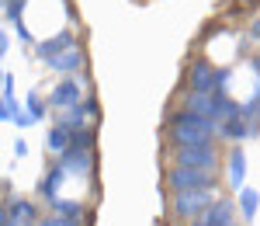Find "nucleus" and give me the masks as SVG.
<instances>
[{"label": "nucleus", "instance_id": "1", "mask_svg": "<svg viewBox=\"0 0 260 226\" xmlns=\"http://www.w3.org/2000/svg\"><path fill=\"white\" fill-rule=\"evenodd\" d=\"M167 132L174 146H187V143H205V139H215L219 136V122L215 119H205V115H194L187 108L174 111L167 119Z\"/></svg>", "mask_w": 260, "mask_h": 226}, {"label": "nucleus", "instance_id": "2", "mask_svg": "<svg viewBox=\"0 0 260 226\" xmlns=\"http://www.w3.org/2000/svg\"><path fill=\"white\" fill-rule=\"evenodd\" d=\"M167 188H170L174 195H177V191H194V188H219V178H215V171L174 164L167 171Z\"/></svg>", "mask_w": 260, "mask_h": 226}, {"label": "nucleus", "instance_id": "3", "mask_svg": "<svg viewBox=\"0 0 260 226\" xmlns=\"http://www.w3.org/2000/svg\"><path fill=\"white\" fill-rule=\"evenodd\" d=\"M174 164L180 167H201V171H219L222 157L212 139L205 143H187V146H174Z\"/></svg>", "mask_w": 260, "mask_h": 226}, {"label": "nucleus", "instance_id": "4", "mask_svg": "<svg viewBox=\"0 0 260 226\" xmlns=\"http://www.w3.org/2000/svg\"><path fill=\"white\" fill-rule=\"evenodd\" d=\"M215 199H219V188L177 191V195H174V202H170V209H174V216H177V219H194V216H201V212L212 206Z\"/></svg>", "mask_w": 260, "mask_h": 226}, {"label": "nucleus", "instance_id": "5", "mask_svg": "<svg viewBox=\"0 0 260 226\" xmlns=\"http://www.w3.org/2000/svg\"><path fill=\"white\" fill-rule=\"evenodd\" d=\"M215 63L212 60H194L187 70V94H212L215 91Z\"/></svg>", "mask_w": 260, "mask_h": 226}, {"label": "nucleus", "instance_id": "6", "mask_svg": "<svg viewBox=\"0 0 260 226\" xmlns=\"http://www.w3.org/2000/svg\"><path fill=\"white\" fill-rule=\"evenodd\" d=\"M191 223H194V226H229V223H236V202L219 195V199L205 209L201 216H194Z\"/></svg>", "mask_w": 260, "mask_h": 226}, {"label": "nucleus", "instance_id": "7", "mask_svg": "<svg viewBox=\"0 0 260 226\" xmlns=\"http://www.w3.org/2000/svg\"><path fill=\"white\" fill-rule=\"evenodd\" d=\"M94 115H98V104L83 98V101H80V104H73V108H62L59 115H56V125L70 129V132H77V129H87V122H90Z\"/></svg>", "mask_w": 260, "mask_h": 226}, {"label": "nucleus", "instance_id": "8", "mask_svg": "<svg viewBox=\"0 0 260 226\" xmlns=\"http://www.w3.org/2000/svg\"><path fill=\"white\" fill-rule=\"evenodd\" d=\"M83 101V83L77 80V77H62L56 87H52V94H49V104L52 108H73V104Z\"/></svg>", "mask_w": 260, "mask_h": 226}, {"label": "nucleus", "instance_id": "9", "mask_svg": "<svg viewBox=\"0 0 260 226\" xmlns=\"http://www.w3.org/2000/svg\"><path fill=\"white\" fill-rule=\"evenodd\" d=\"M83 63H87L83 49H80V45H70L66 52L52 56L45 66H49V70H56V73H62V77H77V70H83Z\"/></svg>", "mask_w": 260, "mask_h": 226}, {"label": "nucleus", "instance_id": "10", "mask_svg": "<svg viewBox=\"0 0 260 226\" xmlns=\"http://www.w3.org/2000/svg\"><path fill=\"white\" fill-rule=\"evenodd\" d=\"M70 45H77V39H73V32H56V35H49V39L35 42V52H39L42 63H49L52 56H59V52H66Z\"/></svg>", "mask_w": 260, "mask_h": 226}, {"label": "nucleus", "instance_id": "11", "mask_svg": "<svg viewBox=\"0 0 260 226\" xmlns=\"http://www.w3.org/2000/svg\"><path fill=\"white\" fill-rule=\"evenodd\" d=\"M59 167L70 174V171H77V174H94V153H83V150H62L59 153Z\"/></svg>", "mask_w": 260, "mask_h": 226}, {"label": "nucleus", "instance_id": "12", "mask_svg": "<svg viewBox=\"0 0 260 226\" xmlns=\"http://www.w3.org/2000/svg\"><path fill=\"white\" fill-rule=\"evenodd\" d=\"M246 185V150L243 146H233L229 150V188L240 191Z\"/></svg>", "mask_w": 260, "mask_h": 226}, {"label": "nucleus", "instance_id": "13", "mask_svg": "<svg viewBox=\"0 0 260 226\" xmlns=\"http://www.w3.org/2000/svg\"><path fill=\"white\" fill-rule=\"evenodd\" d=\"M7 216H11V223H18V226L39 223V209H35V202H28V199H11L7 202Z\"/></svg>", "mask_w": 260, "mask_h": 226}, {"label": "nucleus", "instance_id": "14", "mask_svg": "<svg viewBox=\"0 0 260 226\" xmlns=\"http://www.w3.org/2000/svg\"><path fill=\"white\" fill-rule=\"evenodd\" d=\"M49 206H52V212L56 216H62V219H70V223H87V209H83V202H66V199H59V195H52L49 199Z\"/></svg>", "mask_w": 260, "mask_h": 226}, {"label": "nucleus", "instance_id": "15", "mask_svg": "<svg viewBox=\"0 0 260 226\" xmlns=\"http://www.w3.org/2000/svg\"><path fill=\"white\" fill-rule=\"evenodd\" d=\"M219 136H225V139H233V143H243V139H250L253 136V122H246V119H225V122H219Z\"/></svg>", "mask_w": 260, "mask_h": 226}, {"label": "nucleus", "instance_id": "16", "mask_svg": "<svg viewBox=\"0 0 260 226\" xmlns=\"http://www.w3.org/2000/svg\"><path fill=\"white\" fill-rule=\"evenodd\" d=\"M236 199H240L236 209L243 212V219H246V223H253V219H257V209H260V191H253V188L243 185L240 191H236Z\"/></svg>", "mask_w": 260, "mask_h": 226}, {"label": "nucleus", "instance_id": "17", "mask_svg": "<svg viewBox=\"0 0 260 226\" xmlns=\"http://www.w3.org/2000/svg\"><path fill=\"white\" fill-rule=\"evenodd\" d=\"M62 181H66V171L56 164V167H49V171H45V178L39 181V191L45 195V199H52V195H59V185H62Z\"/></svg>", "mask_w": 260, "mask_h": 226}, {"label": "nucleus", "instance_id": "18", "mask_svg": "<svg viewBox=\"0 0 260 226\" xmlns=\"http://www.w3.org/2000/svg\"><path fill=\"white\" fill-rule=\"evenodd\" d=\"M66 146H70V129H62V125H52V129H49V136H45V150L59 157Z\"/></svg>", "mask_w": 260, "mask_h": 226}, {"label": "nucleus", "instance_id": "19", "mask_svg": "<svg viewBox=\"0 0 260 226\" xmlns=\"http://www.w3.org/2000/svg\"><path fill=\"white\" fill-rule=\"evenodd\" d=\"M184 108L194 111V115L212 119V94H184Z\"/></svg>", "mask_w": 260, "mask_h": 226}, {"label": "nucleus", "instance_id": "20", "mask_svg": "<svg viewBox=\"0 0 260 226\" xmlns=\"http://www.w3.org/2000/svg\"><path fill=\"white\" fill-rule=\"evenodd\" d=\"M94 143H98L94 129H77V132H70V150H83V153H94Z\"/></svg>", "mask_w": 260, "mask_h": 226}, {"label": "nucleus", "instance_id": "21", "mask_svg": "<svg viewBox=\"0 0 260 226\" xmlns=\"http://www.w3.org/2000/svg\"><path fill=\"white\" fill-rule=\"evenodd\" d=\"M24 111L31 115V122L45 119V101H42V94H39V91H31V94L24 98Z\"/></svg>", "mask_w": 260, "mask_h": 226}, {"label": "nucleus", "instance_id": "22", "mask_svg": "<svg viewBox=\"0 0 260 226\" xmlns=\"http://www.w3.org/2000/svg\"><path fill=\"white\" fill-rule=\"evenodd\" d=\"M24 4H28V0H11V4H7V21H14V24H18L21 14H24Z\"/></svg>", "mask_w": 260, "mask_h": 226}, {"label": "nucleus", "instance_id": "23", "mask_svg": "<svg viewBox=\"0 0 260 226\" xmlns=\"http://www.w3.org/2000/svg\"><path fill=\"white\" fill-rule=\"evenodd\" d=\"M35 226H80V223H70V219H62V216H49V219H42Z\"/></svg>", "mask_w": 260, "mask_h": 226}, {"label": "nucleus", "instance_id": "24", "mask_svg": "<svg viewBox=\"0 0 260 226\" xmlns=\"http://www.w3.org/2000/svg\"><path fill=\"white\" fill-rule=\"evenodd\" d=\"M14 157H28V139H14Z\"/></svg>", "mask_w": 260, "mask_h": 226}, {"label": "nucleus", "instance_id": "25", "mask_svg": "<svg viewBox=\"0 0 260 226\" xmlns=\"http://www.w3.org/2000/svg\"><path fill=\"white\" fill-rule=\"evenodd\" d=\"M7 49H11V39H7V32H4V28H0V60H4V56H7Z\"/></svg>", "mask_w": 260, "mask_h": 226}, {"label": "nucleus", "instance_id": "26", "mask_svg": "<svg viewBox=\"0 0 260 226\" xmlns=\"http://www.w3.org/2000/svg\"><path fill=\"white\" fill-rule=\"evenodd\" d=\"M0 122H7V101L0 98Z\"/></svg>", "mask_w": 260, "mask_h": 226}, {"label": "nucleus", "instance_id": "27", "mask_svg": "<svg viewBox=\"0 0 260 226\" xmlns=\"http://www.w3.org/2000/svg\"><path fill=\"white\" fill-rule=\"evenodd\" d=\"M253 39H260V21H257V24H253Z\"/></svg>", "mask_w": 260, "mask_h": 226}, {"label": "nucleus", "instance_id": "28", "mask_svg": "<svg viewBox=\"0 0 260 226\" xmlns=\"http://www.w3.org/2000/svg\"><path fill=\"white\" fill-rule=\"evenodd\" d=\"M0 4H11V0H0Z\"/></svg>", "mask_w": 260, "mask_h": 226}, {"label": "nucleus", "instance_id": "29", "mask_svg": "<svg viewBox=\"0 0 260 226\" xmlns=\"http://www.w3.org/2000/svg\"><path fill=\"white\" fill-rule=\"evenodd\" d=\"M229 226H236V223H229Z\"/></svg>", "mask_w": 260, "mask_h": 226}]
</instances>
